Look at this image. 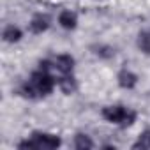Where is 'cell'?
I'll use <instances>...</instances> for the list:
<instances>
[{"mask_svg":"<svg viewBox=\"0 0 150 150\" xmlns=\"http://www.w3.org/2000/svg\"><path fill=\"white\" fill-rule=\"evenodd\" d=\"M55 88V80L50 72L46 71H35L32 74V78L21 87V92L25 97H30V99H35V97H44V96H50Z\"/></svg>","mask_w":150,"mask_h":150,"instance_id":"1","label":"cell"},{"mask_svg":"<svg viewBox=\"0 0 150 150\" xmlns=\"http://www.w3.org/2000/svg\"><path fill=\"white\" fill-rule=\"evenodd\" d=\"M103 117L108 122L117 124L120 127H129L136 120V113L132 110L125 108V106H120V104H117V106H106L103 110Z\"/></svg>","mask_w":150,"mask_h":150,"instance_id":"2","label":"cell"},{"mask_svg":"<svg viewBox=\"0 0 150 150\" xmlns=\"http://www.w3.org/2000/svg\"><path fill=\"white\" fill-rule=\"evenodd\" d=\"M60 138L50 132H34L30 139H25L18 145V148H35V150H53L60 146Z\"/></svg>","mask_w":150,"mask_h":150,"instance_id":"3","label":"cell"},{"mask_svg":"<svg viewBox=\"0 0 150 150\" xmlns=\"http://www.w3.org/2000/svg\"><path fill=\"white\" fill-rule=\"evenodd\" d=\"M117 81H118V85H120L122 88L131 90V88L136 87V83H138V76H136L132 71H129V69H122V71L118 72V76H117Z\"/></svg>","mask_w":150,"mask_h":150,"instance_id":"4","label":"cell"},{"mask_svg":"<svg viewBox=\"0 0 150 150\" xmlns=\"http://www.w3.org/2000/svg\"><path fill=\"white\" fill-rule=\"evenodd\" d=\"M53 64H55V69L60 71L62 74H71L74 69V58L71 55H58Z\"/></svg>","mask_w":150,"mask_h":150,"instance_id":"5","label":"cell"},{"mask_svg":"<svg viewBox=\"0 0 150 150\" xmlns=\"http://www.w3.org/2000/svg\"><path fill=\"white\" fill-rule=\"evenodd\" d=\"M50 28V16L46 14H35L30 20V30L34 34H42Z\"/></svg>","mask_w":150,"mask_h":150,"instance_id":"6","label":"cell"},{"mask_svg":"<svg viewBox=\"0 0 150 150\" xmlns=\"http://www.w3.org/2000/svg\"><path fill=\"white\" fill-rule=\"evenodd\" d=\"M58 23L65 30H74L76 25H78V16H76V13H72V11H62L60 16H58Z\"/></svg>","mask_w":150,"mask_h":150,"instance_id":"7","label":"cell"},{"mask_svg":"<svg viewBox=\"0 0 150 150\" xmlns=\"http://www.w3.org/2000/svg\"><path fill=\"white\" fill-rule=\"evenodd\" d=\"M58 87L64 94H74L78 88V83L72 78V74H62V78H58Z\"/></svg>","mask_w":150,"mask_h":150,"instance_id":"8","label":"cell"},{"mask_svg":"<svg viewBox=\"0 0 150 150\" xmlns=\"http://www.w3.org/2000/svg\"><path fill=\"white\" fill-rule=\"evenodd\" d=\"M2 37H4L6 42H18V41L23 37V32H21L18 27H14V25H7V27L4 28Z\"/></svg>","mask_w":150,"mask_h":150,"instance_id":"9","label":"cell"},{"mask_svg":"<svg viewBox=\"0 0 150 150\" xmlns=\"http://www.w3.org/2000/svg\"><path fill=\"white\" fill-rule=\"evenodd\" d=\"M92 50H94V55H97L99 58H104V60L115 57V50H113L111 46H108V44H97V46H94Z\"/></svg>","mask_w":150,"mask_h":150,"instance_id":"10","label":"cell"},{"mask_svg":"<svg viewBox=\"0 0 150 150\" xmlns=\"http://www.w3.org/2000/svg\"><path fill=\"white\" fill-rule=\"evenodd\" d=\"M74 146L78 150H90V148H94V141L87 134H76V138H74Z\"/></svg>","mask_w":150,"mask_h":150,"instance_id":"11","label":"cell"},{"mask_svg":"<svg viewBox=\"0 0 150 150\" xmlns=\"http://www.w3.org/2000/svg\"><path fill=\"white\" fill-rule=\"evenodd\" d=\"M138 48L145 55H150V32H139L138 35Z\"/></svg>","mask_w":150,"mask_h":150,"instance_id":"12","label":"cell"},{"mask_svg":"<svg viewBox=\"0 0 150 150\" xmlns=\"http://www.w3.org/2000/svg\"><path fill=\"white\" fill-rule=\"evenodd\" d=\"M150 148V131H145L141 136H139V139L134 143V148Z\"/></svg>","mask_w":150,"mask_h":150,"instance_id":"13","label":"cell"}]
</instances>
